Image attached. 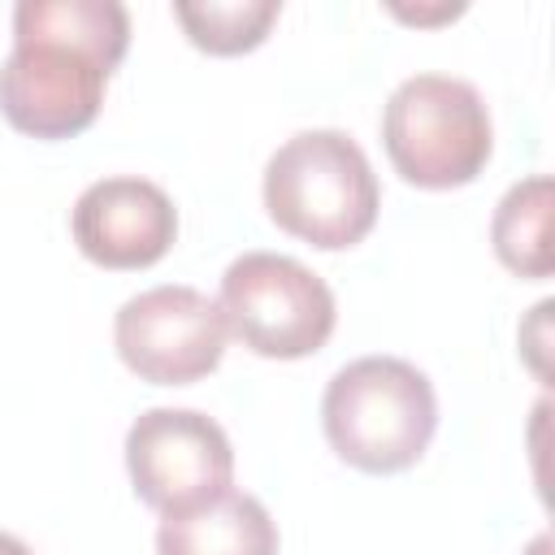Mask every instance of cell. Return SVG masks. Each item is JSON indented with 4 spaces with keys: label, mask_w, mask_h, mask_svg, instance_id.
Masks as SVG:
<instances>
[{
    "label": "cell",
    "mask_w": 555,
    "mask_h": 555,
    "mask_svg": "<svg viewBox=\"0 0 555 555\" xmlns=\"http://www.w3.org/2000/svg\"><path fill=\"white\" fill-rule=\"evenodd\" d=\"M278 0H178L173 17L186 39L208 56H238L264 43L278 22Z\"/></svg>",
    "instance_id": "obj_11"
},
{
    "label": "cell",
    "mask_w": 555,
    "mask_h": 555,
    "mask_svg": "<svg viewBox=\"0 0 555 555\" xmlns=\"http://www.w3.org/2000/svg\"><path fill=\"white\" fill-rule=\"evenodd\" d=\"M321 425L343 464L373 477L403 473L434 442L438 395L412 360L360 356L330 377Z\"/></svg>",
    "instance_id": "obj_3"
},
{
    "label": "cell",
    "mask_w": 555,
    "mask_h": 555,
    "mask_svg": "<svg viewBox=\"0 0 555 555\" xmlns=\"http://www.w3.org/2000/svg\"><path fill=\"white\" fill-rule=\"evenodd\" d=\"M390 13H395V17H403V22L429 26V22H451V17H460V13H464V4H438V9H403V4H390Z\"/></svg>",
    "instance_id": "obj_12"
},
{
    "label": "cell",
    "mask_w": 555,
    "mask_h": 555,
    "mask_svg": "<svg viewBox=\"0 0 555 555\" xmlns=\"http://www.w3.org/2000/svg\"><path fill=\"white\" fill-rule=\"evenodd\" d=\"M260 195L278 230L321 251L356 247L377 225L382 208V186L364 147L334 126L291 134L264 160Z\"/></svg>",
    "instance_id": "obj_2"
},
{
    "label": "cell",
    "mask_w": 555,
    "mask_h": 555,
    "mask_svg": "<svg viewBox=\"0 0 555 555\" xmlns=\"http://www.w3.org/2000/svg\"><path fill=\"white\" fill-rule=\"evenodd\" d=\"M382 143L403 182L421 191H451L468 186L486 169L494 126L468 78L412 74L382 108Z\"/></svg>",
    "instance_id": "obj_4"
},
{
    "label": "cell",
    "mask_w": 555,
    "mask_h": 555,
    "mask_svg": "<svg viewBox=\"0 0 555 555\" xmlns=\"http://www.w3.org/2000/svg\"><path fill=\"white\" fill-rule=\"evenodd\" d=\"M551 204L555 186L546 173L520 178L503 191L494 217H490V243L503 269L516 278H551L555 251H551Z\"/></svg>",
    "instance_id": "obj_10"
},
{
    "label": "cell",
    "mask_w": 555,
    "mask_h": 555,
    "mask_svg": "<svg viewBox=\"0 0 555 555\" xmlns=\"http://www.w3.org/2000/svg\"><path fill=\"white\" fill-rule=\"evenodd\" d=\"M156 555H278V525L256 494L225 490L204 507L160 516Z\"/></svg>",
    "instance_id": "obj_9"
},
{
    "label": "cell",
    "mask_w": 555,
    "mask_h": 555,
    "mask_svg": "<svg viewBox=\"0 0 555 555\" xmlns=\"http://www.w3.org/2000/svg\"><path fill=\"white\" fill-rule=\"evenodd\" d=\"M0 555H35V551H30L22 538H13V533L0 529Z\"/></svg>",
    "instance_id": "obj_13"
},
{
    "label": "cell",
    "mask_w": 555,
    "mask_h": 555,
    "mask_svg": "<svg viewBox=\"0 0 555 555\" xmlns=\"http://www.w3.org/2000/svg\"><path fill=\"white\" fill-rule=\"evenodd\" d=\"M225 317L217 299L195 286H147L113 317V347L121 364L152 386H191L225 356Z\"/></svg>",
    "instance_id": "obj_7"
},
{
    "label": "cell",
    "mask_w": 555,
    "mask_h": 555,
    "mask_svg": "<svg viewBox=\"0 0 555 555\" xmlns=\"http://www.w3.org/2000/svg\"><path fill=\"white\" fill-rule=\"evenodd\" d=\"M126 473L152 512L178 516L230 490L234 447L195 408H147L126 429Z\"/></svg>",
    "instance_id": "obj_6"
},
{
    "label": "cell",
    "mask_w": 555,
    "mask_h": 555,
    "mask_svg": "<svg viewBox=\"0 0 555 555\" xmlns=\"http://www.w3.org/2000/svg\"><path fill=\"white\" fill-rule=\"evenodd\" d=\"M69 230L91 264L126 273L165 260L178 238V208L165 186L134 173H113L74 199Z\"/></svg>",
    "instance_id": "obj_8"
},
{
    "label": "cell",
    "mask_w": 555,
    "mask_h": 555,
    "mask_svg": "<svg viewBox=\"0 0 555 555\" xmlns=\"http://www.w3.org/2000/svg\"><path fill=\"white\" fill-rule=\"evenodd\" d=\"M225 330L264 360H304L334 334L338 304L321 273L282 251H243L221 273Z\"/></svg>",
    "instance_id": "obj_5"
},
{
    "label": "cell",
    "mask_w": 555,
    "mask_h": 555,
    "mask_svg": "<svg viewBox=\"0 0 555 555\" xmlns=\"http://www.w3.org/2000/svg\"><path fill=\"white\" fill-rule=\"evenodd\" d=\"M126 48L130 13L117 0H17L13 48L0 65L4 121L30 139L82 134Z\"/></svg>",
    "instance_id": "obj_1"
}]
</instances>
